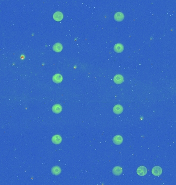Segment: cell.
<instances>
[{"instance_id":"obj_1","label":"cell","mask_w":176,"mask_h":185,"mask_svg":"<svg viewBox=\"0 0 176 185\" xmlns=\"http://www.w3.org/2000/svg\"><path fill=\"white\" fill-rule=\"evenodd\" d=\"M113 81L117 84H121L124 81V77L121 75H116L114 77Z\"/></svg>"},{"instance_id":"obj_2","label":"cell","mask_w":176,"mask_h":185,"mask_svg":"<svg viewBox=\"0 0 176 185\" xmlns=\"http://www.w3.org/2000/svg\"><path fill=\"white\" fill-rule=\"evenodd\" d=\"M113 112H114V113L117 115L121 114L123 112V108L121 105L120 104L115 105L113 108Z\"/></svg>"},{"instance_id":"obj_3","label":"cell","mask_w":176,"mask_h":185,"mask_svg":"<svg viewBox=\"0 0 176 185\" xmlns=\"http://www.w3.org/2000/svg\"><path fill=\"white\" fill-rule=\"evenodd\" d=\"M113 143L116 145H120L123 142V138L121 135H116L112 139Z\"/></svg>"},{"instance_id":"obj_4","label":"cell","mask_w":176,"mask_h":185,"mask_svg":"<svg viewBox=\"0 0 176 185\" xmlns=\"http://www.w3.org/2000/svg\"><path fill=\"white\" fill-rule=\"evenodd\" d=\"M62 76L60 74H56L53 77V81L55 83H60L62 81Z\"/></svg>"},{"instance_id":"obj_5","label":"cell","mask_w":176,"mask_h":185,"mask_svg":"<svg viewBox=\"0 0 176 185\" xmlns=\"http://www.w3.org/2000/svg\"><path fill=\"white\" fill-rule=\"evenodd\" d=\"M62 108L61 105L59 104H56L54 105L52 107V111L55 114H59L61 112Z\"/></svg>"},{"instance_id":"obj_6","label":"cell","mask_w":176,"mask_h":185,"mask_svg":"<svg viewBox=\"0 0 176 185\" xmlns=\"http://www.w3.org/2000/svg\"><path fill=\"white\" fill-rule=\"evenodd\" d=\"M152 172L154 175L158 176L161 175L162 173V169L159 166H156L153 168Z\"/></svg>"},{"instance_id":"obj_7","label":"cell","mask_w":176,"mask_h":185,"mask_svg":"<svg viewBox=\"0 0 176 185\" xmlns=\"http://www.w3.org/2000/svg\"><path fill=\"white\" fill-rule=\"evenodd\" d=\"M136 172L140 176H144L147 173V170L144 166H140L137 168Z\"/></svg>"},{"instance_id":"obj_8","label":"cell","mask_w":176,"mask_h":185,"mask_svg":"<svg viewBox=\"0 0 176 185\" xmlns=\"http://www.w3.org/2000/svg\"><path fill=\"white\" fill-rule=\"evenodd\" d=\"M53 18L56 21H60L64 18V15L60 11H56L53 15Z\"/></svg>"},{"instance_id":"obj_9","label":"cell","mask_w":176,"mask_h":185,"mask_svg":"<svg viewBox=\"0 0 176 185\" xmlns=\"http://www.w3.org/2000/svg\"><path fill=\"white\" fill-rule=\"evenodd\" d=\"M124 49V46L121 43H117L114 46V50L117 53H121L123 51Z\"/></svg>"},{"instance_id":"obj_10","label":"cell","mask_w":176,"mask_h":185,"mask_svg":"<svg viewBox=\"0 0 176 185\" xmlns=\"http://www.w3.org/2000/svg\"><path fill=\"white\" fill-rule=\"evenodd\" d=\"M52 141L55 145H59L61 143L62 138L59 135H55L52 137Z\"/></svg>"},{"instance_id":"obj_11","label":"cell","mask_w":176,"mask_h":185,"mask_svg":"<svg viewBox=\"0 0 176 185\" xmlns=\"http://www.w3.org/2000/svg\"><path fill=\"white\" fill-rule=\"evenodd\" d=\"M122 172H123V169L120 166H116L113 168L112 173L115 176H119L121 175Z\"/></svg>"},{"instance_id":"obj_12","label":"cell","mask_w":176,"mask_h":185,"mask_svg":"<svg viewBox=\"0 0 176 185\" xmlns=\"http://www.w3.org/2000/svg\"><path fill=\"white\" fill-rule=\"evenodd\" d=\"M63 49L62 45L60 43H56L53 46V49L56 52H59L62 51Z\"/></svg>"},{"instance_id":"obj_13","label":"cell","mask_w":176,"mask_h":185,"mask_svg":"<svg viewBox=\"0 0 176 185\" xmlns=\"http://www.w3.org/2000/svg\"><path fill=\"white\" fill-rule=\"evenodd\" d=\"M114 18L115 21H116L117 22H121L124 20V15L123 13H122L121 12H117L115 14Z\"/></svg>"},{"instance_id":"obj_14","label":"cell","mask_w":176,"mask_h":185,"mask_svg":"<svg viewBox=\"0 0 176 185\" xmlns=\"http://www.w3.org/2000/svg\"><path fill=\"white\" fill-rule=\"evenodd\" d=\"M61 172V169L60 167L54 166L51 169V173L54 175H58Z\"/></svg>"}]
</instances>
